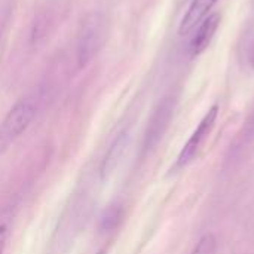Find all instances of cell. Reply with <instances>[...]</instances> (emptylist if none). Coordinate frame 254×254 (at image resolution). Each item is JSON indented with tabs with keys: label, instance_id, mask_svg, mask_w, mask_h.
Here are the masks:
<instances>
[{
	"label": "cell",
	"instance_id": "cell-1",
	"mask_svg": "<svg viewBox=\"0 0 254 254\" xmlns=\"http://www.w3.org/2000/svg\"><path fill=\"white\" fill-rule=\"evenodd\" d=\"M106 19L100 12L88 13L77 30L76 37V61L79 68H85L98 54L104 43Z\"/></svg>",
	"mask_w": 254,
	"mask_h": 254
},
{
	"label": "cell",
	"instance_id": "cell-2",
	"mask_svg": "<svg viewBox=\"0 0 254 254\" xmlns=\"http://www.w3.org/2000/svg\"><path fill=\"white\" fill-rule=\"evenodd\" d=\"M36 104L30 98L16 101L0 122V150L10 146L33 122Z\"/></svg>",
	"mask_w": 254,
	"mask_h": 254
},
{
	"label": "cell",
	"instance_id": "cell-3",
	"mask_svg": "<svg viewBox=\"0 0 254 254\" xmlns=\"http://www.w3.org/2000/svg\"><path fill=\"white\" fill-rule=\"evenodd\" d=\"M217 116H219V104L216 103L207 110V113L199 121L195 131L189 137V140L182 147V150H180V153H179V156H177V159H176V162H174V165L171 168V171L177 173V171L186 168L188 165H190L196 159V156L199 155L201 149L204 147L207 138L210 137V134H211L214 125H216Z\"/></svg>",
	"mask_w": 254,
	"mask_h": 254
},
{
	"label": "cell",
	"instance_id": "cell-4",
	"mask_svg": "<svg viewBox=\"0 0 254 254\" xmlns=\"http://www.w3.org/2000/svg\"><path fill=\"white\" fill-rule=\"evenodd\" d=\"M174 109H176V98L173 95H167L164 97L156 107L153 109L147 127H146V132L143 137V144H141V152L143 155H147L150 150H153L158 143L162 140L165 131L168 129L173 115H174Z\"/></svg>",
	"mask_w": 254,
	"mask_h": 254
},
{
	"label": "cell",
	"instance_id": "cell-5",
	"mask_svg": "<svg viewBox=\"0 0 254 254\" xmlns=\"http://www.w3.org/2000/svg\"><path fill=\"white\" fill-rule=\"evenodd\" d=\"M220 13L214 12L210 13L208 16H205L195 28V33L189 42V55L192 58L199 57L201 54H204L207 51V48L211 45L216 31L220 25Z\"/></svg>",
	"mask_w": 254,
	"mask_h": 254
},
{
	"label": "cell",
	"instance_id": "cell-6",
	"mask_svg": "<svg viewBox=\"0 0 254 254\" xmlns=\"http://www.w3.org/2000/svg\"><path fill=\"white\" fill-rule=\"evenodd\" d=\"M219 0H192L188 10L185 12L180 25H179V34L186 36L189 34L205 16L210 15L211 9L216 6Z\"/></svg>",
	"mask_w": 254,
	"mask_h": 254
},
{
	"label": "cell",
	"instance_id": "cell-7",
	"mask_svg": "<svg viewBox=\"0 0 254 254\" xmlns=\"http://www.w3.org/2000/svg\"><path fill=\"white\" fill-rule=\"evenodd\" d=\"M128 143H129V134L127 131H122L115 138V141L110 144V147L101 162V167H100V174H101L103 180H107L110 177V174L116 170L118 164L121 162V159L128 147Z\"/></svg>",
	"mask_w": 254,
	"mask_h": 254
},
{
	"label": "cell",
	"instance_id": "cell-8",
	"mask_svg": "<svg viewBox=\"0 0 254 254\" xmlns=\"http://www.w3.org/2000/svg\"><path fill=\"white\" fill-rule=\"evenodd\" d=\"M124 217V210L121 205H110L104 210L101 216V231L103 232H112L119 226Z\"/></svg>",
	"mask_w": 254,
	"mask_h": 254
},
{
	"label": "cell",
	"instance_id": "cell-9",
	"mask_svg": "<svg viewBox=\"0 0 254 254\" xmlns=\"http://www.w3.org/2000/svg\"><path fill=\"white\" fill-rule=\"evenodd\" d=\"M190 254H217V240L213 234H205L199 238Z\"/></svg>",
	"mask_w": 254,
	"mask_h": 254
},
{
	"label": "cell",
	"instance_id": "cell-10",
	"mask_svg": "<svg viewBox=\"0 0 254 254\" xmlns=\"http://www.w3.org/2000/svg\"><path fill=\"white\" fill-rule=\"evenodd\" d=\"M9 234H10V214L1 213L0 214V254L4 253Z\"/></svg>",
	"mask_w": 254,
	"mask_h": 254
},
{
	"label": "cell",
	"instance_id": "cell-11",
	"mask_svg": "<svg viewBox=\"0 0 254 254\" xmlns=\"http://www.w3.org/2000/svg\"><path fill=\"white\" fill-rule=\"evenodd\" d=\"M9 13H10L9 4L6 1H0V43H1V37L6 30V24L9 21Z\"/></svg>",
	"mask_w": 254,
	"mask_h": 254
},
{
	"label": "cell",
	"instance_id": "cell-12",
	"mask_svg": "<svg viewBox=\"0 0 254 254\" xmlns=\"http://www.w3.org/2000/svg\"><path fill=\"white\" fill-rule=\"evenodd\" d=\"M246 60L252 65V68H254V36L249 37L246 43Z\"/></svg>",
	"mask_w": 254,
	"mask_h": 254
},
{
	"label": "cell",
	"instance_id": "cell-13",
	"mask_svg": "<svg viewBox=\"0 0 254 254\" xmlns=\"http://www.w3.org/2000/svg\"><path fill=\"white\" fill-rule=\"evenodd\" d=\"M97 254H104V253H103V252H100V253H97Z\"/></svg>",
	"mask_w": 254,
	"mask_h": 254
}]
</instances>
